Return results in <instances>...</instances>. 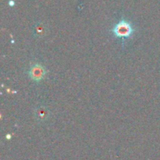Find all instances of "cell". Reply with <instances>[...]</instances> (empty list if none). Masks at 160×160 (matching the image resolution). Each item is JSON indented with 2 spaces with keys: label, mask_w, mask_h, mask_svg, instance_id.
Returning a JSON list of instances; mask_svg holds the SVG:
<instances>
[{
  "label": "cell",
  "mask_w": 160,
  "mask_h": 160,
  "mask_svg": "<svg viewBox=\"0 0 160 160\" xmlns=\"http://www.w3.org/2000/svg\"><path fill=\"white\" fill-rule=\"evenodd\" d=\"M46 75V70L44 68L43 66L39 65V64H35L31 67L30 70H29V76L30 78L34 81V82H40L44 79Z\"/></svg>",
  "instance_id": "cell-2"
},
{
  "label": "cell",
  "mask_w": 160,
  "mask_h": 160,
  "mask_svg": "<svg viewBox=\"0 0 160 160\" xmlns=\"http://www.w3.org/2000/svg\"><path fill=\"white\" fill-rule=\"evenodd\" d=\"M49 116V112L46 108H38L37 110V117L39 120H45Z\"/></svg>",
  "instance_id": "cell-3"
},
{
  "label": "cell",
  "mask_w": 160,
  "mask_h": 160,
  "mask_svg": "<svg viewBox=\"0 0 160 160\" xmlns=\"http://www.w3.org/2000/svg\"><path fill=\"white\" fill-rule=\"evenodd\" d=\"M113 34L117 38H128L133 33V28L131 24L127 21H120L112 30Z\"/></svg>",
  "instance_id": "cell-1"
},
{
  "label": "cell",
  "mask_w": 160,
  "mask_h": 160,
  "mask_svg": "<svg viewBox=\"0 0 160 160\" xmlns=\"http://www.w3.org/2000/svg\"><path fill=\"white\" fill-rule=\"evenodd\" d=\"M37 32H38V35H43L44 33H45V31H44V29L42 28V27H38L37 28Z\"/></svg>",
  "instance_id": "cell-4"
}]
</instances>
